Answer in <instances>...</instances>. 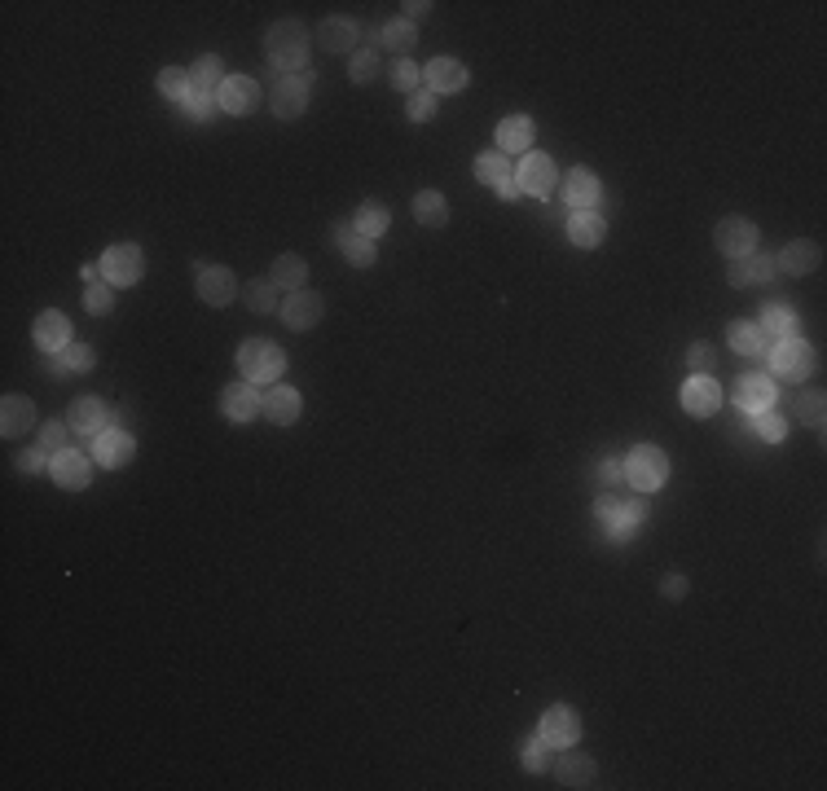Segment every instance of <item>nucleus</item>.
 Listing matches in <instances>:
<instances>
[{
    "label": "nucleus",
    "instance_id": "obj_3",
    "mask_svg": "<svg viewBox=\"0 0 827 791\" xmlns=\"http://www.w3.org/2000/svg\"><path fill=\"white\" fill-rule=\"evenodd\" d=\"M594 515H599L608 541H634V532L643 528V519H647V506L638 497H612L608 493V497H599Z\"/></svg>",
    "mask_w": 827,
    "mask_h": 791
},
{
    "label": "nucleus",
    "instance_id": "obj_54",
    "mask_svg": "<svg viewBox=\"0 0 827 791\" xmlns=\"http://www.w3.org/2000/svg\"><path fill=\"white\" fill-rule=\"evenodd\" d=\"M599 479H603V484H621V479H625V458H603Z\"/></svg>",
    "mask_w": 827,
    "mask_h": 791
},
{
    "label": "nucleus",
    "instance_id": "obj_28",
    "mask_svg": "<svg viewBox=\"0 0 827 791\" xmlns=\"http://www.w3.org/2000/svg\"><path fill=\"white\" fill-rule=\"evenodd\" d=\"M31 427H36V405H31L27 396L9 392L5 405H0V431L14 440V436H22V431H31Z\"/></svg>",
    "mask_w": 827,
    "mask_h": 791
},
{
    "label": "nucleus",
    "instance_id": "obj_23",
    "mask_svg": "<svg viewBox=\"0 0 827 791\" xmlns=\"http://www.w3.org/2000/svg\"><path fill=\"white\" fill-rule=\"evenodd\" d=\"M317 44H322L326 53H352L361 44V27L352 18L344 14H335V18H322V27H317Z\"/></svg>",
    "mask_w": 827,
    "mask_h": 791
},
{
    "label": "nucleus",
    "instance_id": "obj_48",
    "mask_svg": "<svg viewBox=\"0 0 827 791\" xmlns=\"http://www.w3.org/2000/svg\"><path fill=\"white\" fill-rule=\"evenodd\" d=\"M84 308L93 317H106L110 308H115V291H110V282H93V286H88V291H84Z\"/></svg>",
    "mask_w": 827,
    "mask_h": 791
},
{
    "label": "nucleus",
    "instance_id": "obj_30",
    "mask_svg": "<svg viewBox=\"0 0 827 791\" xmlns=\"http://www.w3.org/2000/svg\"><path fill=\"white\" fill-rule=\"evenodd\" d=\"M757 326H762L766 343H784L797 334V313H792L788 304H762V317H757Z\"/></svg>",
    "mask_w": 827,
    "mask_h": 791
},
{
    "label": "nucleus",
    "instance_id": "obj_44",
    "mask_svg": "<svg viewBox=\"0 0 827 791\" xmlns=\"http://www.w3.org/2000/svg\"><path fill=\"white\" fill-rule=\"evenodd\" d=\"M190 71H181V66H163L159 71V93L168 97V102H185V93H190Z\"/></svg>",
    "mask_w": 827,
    "mask_h": 791
},
{
    "label": "nucleus",
    "instance_id": "obj_42",
    "mask_svg": "<svg viewBox=\"0 0 827 791\" xmlns=\"http://www.w3.org/2000/svg\"><path fill=\"white\" fill-rule=\"evenodd\" d=\"M388 84L396 88V93H418V88H423V71H418V62L414 58H396L392 62V71H388Z\"/></svg>",
    "mask_w": 827,
    "mask_h": 791
},
{
    "label": "nucleus",
    "instance_id": "obj_7",
    "mask_svg": "<svg viewBox=\"0 0 827 791\" xmlns=\"http://www.w3.org/2000/svg\"><path fill=\"white\" fill-rule=\"evenodd\" d=\"M713 247H718L726 260H744V255L757 251V225L744 216H726V220H718V229H713Z\"/></svg>",
    "mask_w": 827,
    "mask_h": 791
},
{
    "label": "nucleus",
    "instance_id": "obj_46",
    "mask_svg": "<svg viewBox=\"0 0 827 791\" xmlns=\"http://www.w3.org/2000/svg\"><path fill=\"white\" fill-rule=\"evenodd\" d=\"M216 93H203V88H190V93H185V102H181V110L190 119H198V124H207V119L216 115Z\"/></svg>",
    "mask_w": 827,
    "mask_h": 791
},
{
    "label": "nucleus",
    "instance_id": "obj_15",
    "mask_svg": "<svg viewBox=\"0 0 827 791\" xmlns=\"http://www.w3.org/2000/svg\"><path fill=\"white\" fill-rule=\"evenodd\" d=\"M216 102L225 115H251V110L260 106V84L251 80V75H225V84L216 88Z\"/></svg>",
    "mask_w": 827,
    "mask_h": 791
},
{
    "label": "nucleus",
    "instance_id": "obj_18",
    "mask_svg": "<svg viewBox=\"0 0 827 791\" xmlns=\"http://www.w3.org/2000/svg\"><path fill=\"white\" fill-rule=\"evenodd\" d=\"M564 203L572 211H599V198H603V185H599V176L590 172V167H572V172L564 176Z\"/></svg>",
    "mask_w": 827,
    "mask_h": 791
},
{
    "label": "nucleus",
    "instance_id": "obj_39",
    "mask_svg": "<svg viewBox=\"0 0 827 791\" xmlns=\"http://www.w3.org/2000/svg\"><path fill=\"white\" fill-rule=\"evenodd\" d=\"M520 761L528 774H546V770H555V748H550L542 734H533V739L520 743Z\"/></svg>",
    "mask_w": 827,
    "mask_h": 791
},
{
    "label": "nucleus",
    "instance_id": "obj_13",
    "mask_svg": "<svg viewBox=\"0 0 827 791\" xmlns=\"http://www.w3.org/2000/svg\"><path fill=\"white\" fill-rule=\"evenodd\" d=\"M678 396H682V409H687L691 418H709L722 409V387L713 374H691Z\"/></svg>",
    "mask_w": 827,
    "mask_h": 791
},
{
    "label": "nucleus",
    "instance_id": "obj_50",
    "mask_svg": "<svg viewBox=\"0 0 827 791\" xmlns=\"http://www.w3.org/2000/svg\"><path fill=\"white\" fill-rule=\"evenodd\" d=\"M66 440H71V427H62V422H44L40 427V449L49 453V458L66 449Z\"/></svg>",
    "mask_w": 827,
    "mask_h": 791
},
{
    "label": "nucleus",
    "instance_id": "obj_27",
    "mask_svg": "<svg viewBox=\"0 0 827 791\" xmlns=\"http://www.w3.org/2000/svg\"><path fill=\"white\" fill-rule=\"evenodd\" d=\"M568 238H572V247L594 251L603 238H608V220H603L599 211H572V220H568Z\"/></svg>",
    "mask_w": 827,
    "mask_h": 791
},
{
    "label": "nucleus",
    "instance_id": "obj_29",
    "mask_svg": "<svg viewBox=\"0 0 827 791\" xmlns=\"http://www.w3.org/2000/svg\"><path fill=\"white\" fill-rule=\"evenodd\" d=\"M533 137H537V124L528 115H511V119H502L498 124V150L502 154H520L533 146Z\"/></svg>",
    "mask_w": 827,
    "mask_h": 791
},
{
    "label": "nucleus",
    "instance_id": "obj_6",
    "mask_svg": "<svg viewBox=\"0 0 827 791\" xmlns=\"http://www.w3.org/2000/svg\"><path fill=\"white\" fill-rule=\"evenodd\" d=\"M141 273H146V255H141L137 242H115V247L102 251V282L132 286L141 282Z\"/></svg>",
    "mask_w": 827,
    "mask_h": 791
},
{
    "label": "nucleus",
    "instance_id": "obj_51",
    "mask_svg": "<svg viewBox=\"0 0 827 791\" xmlns=\"http://www.w3.org/2000/svg\"><path fill=\"white\" fill-rule=\"evenodd\" d=\"M687 365H691V374H709L713 365H718V352H713V343H691L687 348Z\"/></svg>",
    "mask_w": 827,
    "mask_h": 791
},
{
    "label": "nucleus",
    "instance_id": "obj_56",
    "mask_svg": "<svg viewBox=\"0 0 827 791\" xmlns=\"http://www.w3.org/2000/svg\"><path fill=\"white\" fill-rule=\"evenodd\" d=\"M427 9H432V5H427V0H418V5H405V18H410V22H414V18H423V14H427Z\"/></svg>",
    "mask_w": 827,
    "mask_h": 791
},
{
    "label": "nucleus",
    "instance_id": "obj_57",
    "mask_svg": "<svg viewBox=\"0 0 827 791\" xmlns=\"http://www.w3.org/2000/svg\"><path fill=\"white\" fill-rule=\"evenodd\" d=\"M97 269H102V264H84V269H80V273H84V282H88V286H93V282H97Z\"/></svg>",
    "mask_w": 827,
    "mask_h": 791
},
{
    "label": "nucleus",
    "instance_id": "obj_38",
    "mask_svg": "<svg viewBox=\"0 0 827 791\" xmlns=\"http://www.w3.org/2000/svg\"><path fill=\"white\" fill-rule=\"evenodd\" d=\"M418 44V27L410 18H392L383 22V49H392L396 58H410V49Z\"/></svg>",
    "mask_w": 827,
    "mask_h": 791
},
{
    "label": "nucleus",
    "instance_id": "obj_14",
    "mask_svg": "<svg viewBox=\"0 0 827 791\" xmlns=\"http://www.w3.org/2000/svg\"><path fill=\"white\" fill-rule=\"evenodd\" d=\"M537 734H542L550 748H572V743L581 739V717L568 704H550L542 712V726H537Z\"/></svg>",
    "mask_w": 827,
    "mask_h": 791
},
{
    "label": "nucleus",
    "instance_id": "obj_32",
    "mask_svg": "<svg viewBox=\"0 0 827 791\" xmlns=\"http://www.w3.org/2000/svg\"><path fill=\"white\" fill-rule=\"evenodd\" d=\"M335 242H339V251H344V260L352 264V269H370V264H374V238H361L357 229L339 225V229H335Z\"/></svg>",
    "mask_w": 827,
    "mask_h": 791
},
{
    "label": "nucleus",
    "instance_id": "obj_11",
    "mask_svg": "<svg viewBox=\"0 0 827 791\" xmlns=\"http://www.w3.org/2000/svg\"><path fill=\"white\" fill-rule=\"evenodd\" d=\"M308 97H313V75H282L273 84V115L278 119H300L308 110Z\"/></svg>",
    "mask_w": 827,
    "mask_h": 791
},
{
    "label": "nucleus",
    "instance_id": "obj_40",
    "mask_svg": "<svg viewBox=\"0 0 827 791\" xmlns=\"http://www.w3.org/2000/svg\"><path fill=\"white\" fill-rule=\"evenodd\" d=\"M190 84L203 88V93H216V88L225 84V66H220L216 53H203V58L190 66Z\"/></svg>",
    "mask_w": 827,
    "mask_h": 791
},
{
    "label": "nucleus",
    "instance_id": "obj_19",
    "mask_svg": "<svg viewBox=\"0 0 827 791\" xmlns=\"http://www.w3.org/2000/svg\"><path fill=\"white\" fill-rule=\"evenodd\" d=\"M467 66H462L458 58H432L423 66V88L427 93H436V97H445V93H462L467 88Z\"/></svg>",
    "mask_w": 827,
    "mask_h": 791
},
{
    "label": "nucleus",
    "instance_id": "obj_31",
    "mask_svg": "<svg viewBox=\"0 0 827 791\" xmlns=\"http://www.w3.org/2000/svg\"><path fill=\"white\" fill-rule=\"evenodd\" d=\"M555 770H559V783L564 787H594V778H599V765H594L586 752H564L555 761Z\"/></svg>",
    "mask_w": 827,
    "mask_h": 791
},
{
    "label": "nucleus",
    "instance_id": "obj_47",
    "mask_svg": "<svg viewBox=\"0 0 827 791\" xmlns=\"http://www.w3.org/2000/svg\"><path fill=\"white\" fill-rule=\"evenodd\" d=\"M753 431H757V440H766V444H779L788 436V422L775 414V409H762V414H753Z\"/></svg>",
    "mask_w": 827,
    "mask_h": 791
},
{
    "label": "nucleus",
    "instance_id": "obj_41",
    "mask_svg": "<svg viewBox=\"0 0 827 791\" xmlns=\"http://www.w3.org/2000/svg\"><path fill=\"white\" fill-rule=\"evenodd\" d=\"M273 291H278V286H273L269 277H256V282L242 286V304H247L251 313L264 317V313H273V304H278V295H273Z\"/></svg>",
    "mask_w": 827,
    "mask_h": 791
},
{
    "label": "nucleus",
    "instance_id": "obj_33",
    "mask_svg": "<svg viewBox=\"0 0 827 791\" xmlns=\"http://www.w3.org/2000/svg\"><path fill=\"white\" fill-rule=\"evenodd\" d=\"M476 181L502 189V185L515 181V167H511V159H506L502 150H489V154H480V159H476Z\"/></svg>",
    "mask_w": 827,
    "mask_h": 791
},
{
    "label": "nucleus",
    "instance_id": "obj_9",
    "mask_svg": "<svg viewBox=\"0 0 827 791\" xmlns=\"http://www.w3.org/2000/svg\"><path fill=\"white\" fill-rule=\"evenodd\" d=\"M194 282H198V299H203V304H212V308H225V304H234V299L242 295V291H238V277L229 273L225 264H198Z\"/></svg>",
    "mask_w": 827,
    "mask_h": 791
},
{
    "label": "nucleus",
    "instance_id": "obj_20",
    "mask_svg": "<svg viewBox=\"0 0 827 791\" xmlns=\"http://www.w3.org/2000/svg\"><path fill=\"white\" fill-rule=\"evenodd\" d=\"M775 378L766 374H740L735 378V405L748 409V414H762V409H775Z\"/></svg>",
    "mask_w": 827,
    "mask_h": 791
},
{
    "label": "nucleus",
    "instance_id": "obj_26",
    "mask_svg": "<svg viewBox=\"0 0 827 791\" xmlns=\"http://www.w3.org/2000/svg\"><path fill=\"white\" fill-rule=\"evenodd\" d=\"M36 348H44V352H66L71 348V321H66V313H58V308H49V313H40L36 317Z\"/></svg>",
    "mask_w": 827,
    "mask_h": 791
},
{
    "label": "nucleus",
    "instance_id": "obj_36",
    "mask_svg": "<svg viewBox=\"0 0 827 791\" xmlns=\"http://www.w3.org/2000/svg\"><path fill=\"white\" fill-rule=\"evenodd\" d=\"M731 348L740 352V356H766V334H762V326H757V321H731Z\"/></svg>",
    "mask_w": 827,
    "mask_h": 791
},
{
    "label": "nucleus",
    "instance_id": "obj_45",
    "mask_svg": "<svg viewBox=\"0 0 827 791\" xmlns=\"http://www.w3.org/2000/svg\"><path fill=\"white\" fill-rule=\"evenodd\" d=\"M348 75H352V84H370V80H379V49H357V53H352Z\"/></svg>",
    "mask_w": 827,
    "mask_h": 791
},
{
    "label": "nucleus",
    "instance_id": "obj_53",
    "mask_svg": "<svg viewBox=\"0 0 827 791\" xmlns=\"http://www.w3.org/2000/svg\"><path fill=\"white\" fill-rule=\"evenodd\" d=\"M18 471H22V475H40V471H49V453H44L40 444H36V449H22V453H18Z\"/></svg>",
    "mask_w": 827,
    "mask_h": 791
},
{
    "label": "nucleus",
    "instance_id": "obj_8",
    "mask_svg": "<svg viewBox=\"0 0 827 791\" xmlns=\"http://www.w3.org/2000/svg\"><path fill=\"white\" fill-rule=\"evenodd\" d=\"M49 475L58 488H66V493H84V488L93 484V458L80 449H62L49 458Z\"/></svg>",
    "mask_w": 827,
    "mask_h": 791
},
{
    "label": "nucleus",
    "instance_id": "obj_1",
    "mask_svg": "<svg viewBox=\"0 0 827 791\" xmlns=\"http://www.w3.org/2000/svg\"><path fill=\"white\" fill-rule=\"evenodd\" d=\"M264 49H269V62L278 66V71L286 75H300L304 66H308V27L304 22H295V18H282V22H273L269 31H264Z\"/></svg>",
    "mask_w": 827,
    "mask_h": 791
},
{
    "label": "nucleus",
    "instance_id": "obj_25",
    "mask_svg": "<svg viewBox=\"0 0 827 791\" xmlns=\"http://www.w3.org/2000/svg\"><path fill=\"white\" fill-rule=\"evenodd\" d=\"M775 273H779L775 255H744V260L726 264V282L731 286H766Z\"/></svg>",
    "mask_w": 827,
    "mask_h": 791
},
{
    "label": "nucleus",
    "instance_id": "obj_22",
    "mask_svg": "<svg viewBox=\"0 0 827 791\" xmlns=\"http://www.w3.org/2000/svg\"><path fill=\"white\" fill-rule=\"evenodd\" d=\"M220 414H225L229 422H251V418H260V392H256V383H229L225 392H220Z\"/></svg>",
    "mask_w": 827,
    "mask_h": 791
},
{
    "label": "nucleus",
    "instance_id": "obj_21",
    "mask_svg": "<svg viewBox=\"0 0 827 791\" xmlns=\"http://www.w3.org/2000/svg\"><path fill=\"white\" fill-rule=\"evenodd\" d=\"M66 427L80 431V436H102V431L110 427V409H106V400H97V396L71 400V409H66Z\"/></svg>",
    "mask_w": 827,
    "mask_h": 791
},
{
    "label": "nucleus",
    "instance_id": "obj_2",
    "mask_svg": "<svg viewBox=\"0 0 827 791\" xmlns=\"http://www.w3.org/2000/svg\"><path fill=\"white\" fill-rule=\"evenodd\" d=\"M238 370H242L247 383H269L273 387L286 374V352L269 339H247V343H238Z\"/></svg>",
    "mask_w": 827,
    "mask_h": 791
},
{
    "label": "nucleus",
    "instance_id": "obj_4",
    "mask_svg": "<svg viewBox=\"0 0 827 791\" xmlns=\"http://www.w3.org/2000/svg\"><path fill=\"white\" fill-rule=\"evenodd\" d=\"M625 479H630V488H638V493H656V488L669 479L665 449H656V444H638V449H630V458H625Z\"/></svg>",
    "mask_w": 827,
    "mask_h": 791
},
{
    "label": "nucleus",
    "instance_id": "obj_10",
    "mask_svg": "<svg viewBox=\"0 0 827 791\" xmlns=\"http://www.w3.org/2000/svg\"><path fill=\"white\" fill-rule=\"evenodd\" d=\"M515 181H520L524 194H533V198H550L555 194V185H559V172H555V159L550 154H524L520 167H515Z\"/></svg>",
    "mask_w": 827,
    "mask_h": 791
},
{
    "label": "nucleus",
    "instance_id": "obj_16",
    "mask_svg": "<svg viewBox=\"0 0 827 791\" xmlns=\"http://www.w3.org/2000/svg\"><path fill=\"white\" fill-rule=\"evenodd\" d=\"M300 409H304V400L295 387H286V383H273L269 392H260V414L273 422V427H291V422H300Z\"/></svg>",
    "mask_w": 827,
    "mask_h": 791
},
{
    "label": "nucleus",
    "instance_id": "obj_5",
    "mask_svg": "<svg viewBox=\"0 0 827 791\" xmlns=\"http://www.w3.org/2000/svg\"><path fill=\"white\" fill-rule=\"evenodd\" d=\"M770 374L784 378V383H801L814 374V348L801 334H792L784 343H770Z\"/></svg>",
    "mask_w": 827,
    "mask_h": 791
},
{
    "label": "nucleus",
    "instance_id": "obj_55",
    "mask_svg": "<svg viewBox=\"0 0 827 791\" xmlns=\"http://www.w3.org/2000/svg\"><path fill=\"white\" fill-rule=\"evenodd\" d=\"M665 594H669V598H682V594H687V581H682V576H669V581H665Z\"/></svg>",
    "mask_w": 827,
    "mask_h": 791
},
{
    "label": "nucleus",
    "instance_id": "obj_52",
    "mask_svg": "<svg viewBox=\"0 0 827 791\" xmlns=\"http://www.w3.org/2000/svg\"><path fill=\"white\" fill-rule=\"evenodd\" d=\"M797 414L806 427H823V392H806L797 396Z\"/></svg>",
    "mask_w": 827,
    "mask_h": 791
},
{
    "label": "nucleus",
    "instance_id": "obj_49",
    "mask_svg": "<svg viewBox=\"0 0 827 791\" xmlns=\"http://www.w3.org/2000/svg\"><path fill=\"white\" fill-rule=\"evenodd\" d=\"M405 115H410V124H427V119L436 115V93H427V88L410 93V106H405Z\"/></svg>",
    "mask_w": 827,
    "mask_h": 791
},
{
    "label": "nucleus",
    "instance_id": "obj_43",
    "mask_svg": "<svg viewBox=\"0 0 827 791\" xmlns=\"http://www.w3.org/2000/svg\"><path fill=\"white\" fill-rule=\"evenodd\" d=\"M93 361H97V352L88 348V343H71L66 352H58V370L62 374H88V370H93Z\"/></svg>",
    "mask_w": 827,
    "mask_h": 791
},
{
    "label": "nucleus",
    "instance_id": "obj_24",
    "mask_svg": "<svg viewBox=\"0 0 827 791\" xmlns=\"http://www.w3.org/2000/svg\"><path fill=\"white\" fill-rule=\"evenodd\" d=\"M775 264H779V273L806 277V273H814L823 264V247H819V242H810V238H797V242H788V247L775 255Z\"/></svg>",
    "mask_w": 827,
    "mask_h": 791
},
{
    "label": "nucleus",
    "instance_id": "obj_12",
    "mask_svg": "<svg viewBox=\"0 0 827 791\" xmlns=\"http://www.w3.org/2000/svg\"><path fill=\"white\" fill-rule=\"evenodd\" d=\"M278 313H282V321H286L291 330H313V326H322L326 304H322V295H317V291L300 286V291H291V295L282 299Z\"/></svg>",
    "mask_w": 827,
    "mask_h": 791
},
{
    "label": "nucleus",
    "instance_id": "obj_17",
    "mask_svg": "<svg viewBox=\"0 0 827 791\" xmlns=\"http://www.w3.org/2000/svg\"><path fill=\"white\" fill-rule=\"evenodd\" d=\"M132 453H137V440H132L128 431H119V427H106L102 436H93V462L106 466V471H119V466H128Z\"/></svg>",
    "mask_w": 827,
    "mask_h": 791
},
{
    "label": "nucleus",
    "instance_id": "obj_35",
    "mask_svg": "<svg viewBox=\"0 0 827 791\" xmlns=\"http://www.w3.org/2000/svg\"><path fill=\"white\" fill-rule=\"evenodd\" d=\"M269 282L278 286V291H300V286H308V264L300 260V255H278Z\"/></svg>",
    "mask_w": 827,
    "mask_h": 791
},
{
    "label": "nucleus",
    "instance_id": "obj_34",
    "mask_svg": "<svg viewBox=\"0 0 827 791\" xmlns=\"http://www.w3.org/2000/svg\"><path fill=\"white\" fill-rule=\"evenodd\" d=\"M414 220L427 229H440L449 225V198L436 194V189H423V194H414Z\"/></svg>",
    "mask_w": 827,
    "mask_h": 791
},
{
    "label": "nucleus",
    "instance_id": "obj_37",
    "mask_svg": "<svg viewBox=\"0 0 827 791\" xmlns=\"http://www.w3.org/2000/svg\"><path fill=\"white\" fill-rule=\"evenodd\" d=\"M388 225H392V211L383 207V203H361L357 207V216H352V229L361 233V238H379V233H388Z\"/></svg>",
    "mask_w": 827,
    "mask_h": 791
}]
</instances>
